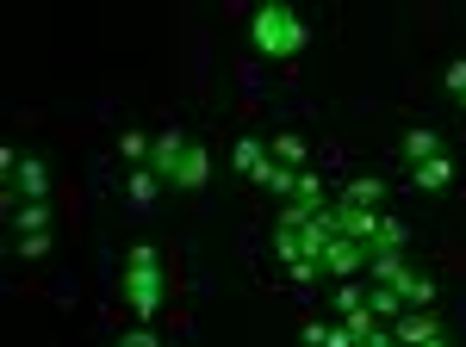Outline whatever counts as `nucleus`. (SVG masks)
I'll use <instances>...</instances> for the list:
<instances>
[{"label":"nucleus","instance_id":"nucleus-23","mask_svg":"<svg viewBox=\"0 0 466 347\" xmlns=\"http://www.w3.org/2000/svg\"><path fill=\"white\" fill-rule=\"evenodd\" d=\"M118 347H162V342H156V335H149L144 322H137V329H131V335H118Z\"/></svg>","mask_w":466,"mask_h":347},{"label":"nucleus","instance_id":"nucleus-9","mask_svg":"<svg viewBox=\"0 0 466 347\" xmlns=\"http://www.w3.org/2000/svg\"><path fill=\"white\" fill-rule=\"evenodd\" d=\"M13 230H19V236H44V230H50V205H44V199H25V205L13 199Z\"/></svg>","mask_w":466,"mask_h":347},{"label":"nucleus","instance_id":"nucleus-15","mask_svg":"<svg viewBox=\"0 0 466 347\" xmlns=\"http://www.w3.org/2000/svg\"><path fill=\"white\" fill-rule=\"evenodd\" d=\"M448 180H454V162H448V155H435V162L417 168V186H423V193H441Z\"/></svg>","mask_w":466,"mask_h":347},{"label":"nucleus","instance_id":"nucleus-2","mask_svg":"<svg viewBox=\"0 0 466 347\" xmlns=\"http://www.w3.org/2000/svg\"><path fill=\"white\" fill-rule=\"evenodd\" d=\"M249 37H255V50H261V56H299V50L311 44V25L299 19V6L268 0V6H255Z\"/></svg>","mask_w":466,"mask_h":347},{"label":"nucleus","instance_id":"nucleus-24","mask_svg":"<svg viewBox=\"0 0 466 347\" xmlns=\"http://www.w3.org/2000/svg\"><path fill=\"white\" fill-rule=\"evenodd\" d=\"M323 347H355V335H349V322H336V329H323Z\"/></svg>","mask_w":466,"mask_h":347},{"label":"nucleus","instance_id":"nucleus-20","mask_svg":"<svg viewBox=\"0 0 466 347\" xmlns=\"http://www.w3.org/2000/svg\"><path fill=\"white\" fill-rule=\"evenodd\" d=\"M441 81H448V94H461V100H466V56H454V63L441 69Z\"/></svg>","mask_w":466,"mask_h":347},{"label":"nucleus","instance_id":"nucleus-16","mask_svg":"<svg viewBox=\"0 0 466 347\" xmlns=\"http://www.w3.org/2000/svg\"><path fill=\"white\" fill-rule=\"evenodd\" d=\"M367 311L380 316V322H392V316H404V304H398L392 285H373V292H367Z\"/></svg>","mask_w":466,"mask_h":347},{"label":"nucleus","instance_id":"nucleus-8","mask_svg":"<svg viewBox=\"0 0 466 347\" xmlns=\"http://www.w3.org/2000/svg\"><path fill=\"white\" fill-rule=\"evenodd\" d=\"M268 155H274V162H280V168L305 174V162H311V143L299 137V131H280V137H274V149H268Z\"/></svg>","mask_w":466,"mask_h":347},{"label":"nucleus","instance_id":"nucleus-4","mask_svg":"<svg viewBox=\"0 0 466 347\" xmlns=\"http://www.w3.org/2000/svg\"><path fill=\"white\" fill-rule=\"evenodd\" d=\"M386 329L398 335V347H423V342L441 335V316H435V311H404V316H392Z\"/></svg>","mask_w":466,"mask_h":347},{"label":"nucleus","instance_id":"nucleus-22","mask_svg":"<svg viewBox=\"0 0 466 347\" xmlns=\"http://www.w3.org/2000/svg\"><path fill=\"white\" fill-rule=\"evenodd\" d=\"M355 347H398V335H392V329H386V322H380V329H373V335H360Z\"/></svg>","mask_w":466,"mask_h":347},{"label":"nucleus","instance_id":"nucleus-7","mask_svg":"<svg viewBox=\"0 0 466 347\" xmlns=\"http://www.w3.org/2000/svg\"><path fill=\"white\" fill-rule=\"evenodd\" d=\"M380 199H386V180L380 174H355L342 186V205H355V211H380Z\"/></svg>","mask_w":466,"mask_h":347},{"label":"nucleus","instance_id":"nucleus-13","mask_svg":"<svg viewBox=\"0 0 466 347\" xmlns=\"http://www.w3.org/2000/svg\"><path fill=\"white\" fill-rule=\"evenodd\" d=\"M125 193H131V205H156L162 174H156V168H131V186H125Z\"/></svg>","mask_w":466,"mask_h":347},{"label":"nucleus","instance_id":"nucleus-11","mask_svg":"<svg viewBox=\"0 0 466 347\" xmlns=\"http://www.w3.org/2000/svg\"><path fill=\"white\" fill-rule=\"evenodd\" d=\"M435 149H441V137H435L430 124H417V131L404 137V155H410V168H423V162H435Z\"/></svg>","mask_w":466,"mask_h":347},{"label":"nucleus","instance_id":"nucleus-19","mask_svg":"<svg viewBox=\"0 0 466 347\" xmlns=\"http://www.w3.org/2000/svg\"><path fill=\"white\" fill-rule=\"evenodd\" d=\"M292 199H299V205H323V180L305 168V174H299V186H292Z\"/></svg>","mask_w":466,"mask_h":347},{"label":"nucleus","instance_id":"nucleus-14","mask_svg":"<svg viewBox=\"0 0 466 347\" xmlns=\"http://www.w3.org/2000/svg\"><path fill=\"white\" fill-rule=\"evenodd\" d=\"M19 193H25V199H44V193H50V168L25 155V162H19Z\"/></svg>","mask_w":466,"mask_h":347},{"label":"nucleus","instance_id":"nucleus-12","mask_svg":"<svg viewBox=\"0 0 466 347\" xmlns=\"http://www.w3.org/2000/svg\"><path fill=\"white\" fill-rule=\"evenodd\" d=\"M230 162H237V168H243V174L255 180V174H261V162H268V143H261V137H237Z\"/></svg>","mask_w":466,"mask_h":347},{"label":"nucleus","instance_id":"nucleus-18","mask_svg":"<svg viewBox=\"0 0 466 347\" xmlns=\"http://www.w3.org/2000/svg\"><path fill=\"white\" fill-rule=\"evenodd\" d=\"M255 180H261L268 193H292V186H299V174L280 168V162H261V174H255Z\"/></svg>","mask_w":466,"mask_h":347},{"label":"nucleus","instance_id":"nucleus-21","mask_svg":"<svg viewBox=\"0 0 466 347\" xmlns=\"http://www.w3.org/2000/svg\"><path fill=\"white\" fill-rule=\"evenodd\" d=\"M19 254H25V261H44V254H50V230H44V236H19Z\"/></svg>","mask_w":466,"mask_h":347},{"label":"nucleus","instance_id":"nucleus-25","mask_svg":"<svg viewBox=\"0 0 466 347\" xmlns=\"http://www.w3.org/2000/svg\"><path fill=\"white\" fill-rule=\"evenodd\" d=\"M423 347H448V342H441V335H435V342H423Z\"/></svg>","mask_w":466,"mask_h":347},{"label":"nucleus","instance_id":"nucleus-10","mask_svg":"<svg viewBox=\"0 0 466 347\" xmlns=\"http://www.w3.org/2000/svg\"><path fill=\"white\" fill-rule=\"evenodd\" d=\"M206 174H212V149L193 143V149L180 155V168H175V186H206Z\"/></svg>","mask_w":466,"mask_h":347},{"label":"nucleus","instance_id":"nucleus-6","mask_svg":"<svg viewBox=\"0 0 466 347\" xmlns=\"http://www.w3.org/2000/svg\"><path fill=\"white\" fill-rule=\"evenodd\" d=\"M392 292H398V304H404V311H430V304H435V279L417 273V267H404V273L392 279Z\"/></svg>","mask_w":466,"mask_h":347},{"label":"nucleus","instance_id":"nucleus-3","mask_svg":"<svg viewBox=\"0 0 466 347\" xmlns=\"http://www.w3.org/2000/svg\"><path fill=\"white\" fill-rule=\"evenodd\" d=\"M367 261H373V254H367V243H355V236H336V243L318 254V273H329L336 285H342V279H360V273H367Z\"/></svg>","mask_w":466,"mask_h":347},{"label":"nucleus","instance_id":"nucleus-1","mask_svg":"<svg viewBox=\"0 0 466 347\" xmlns=\"http://www.w3.org/2000/svg\"><path fill=\"white\" fill-rule=\"evenodd\" d=\"M125 304H131V316H137V322H149V316L168 304V273H162V248L137 243L131 254H125Z\"/></svg>","mask_w":466,"mask_h":347},{"label":"nucleus","instance_id":"nucleus-17","mask_svg":"<svg viewBox=\"0 0 466 347\" xmlns=\"http://www.w3.org/2000/svg\"><path fill=\"white\" fill-rule=\"evenodd\" d=\"M149 149H156V137H144V131H125V137H118V155L137 162V168H149Z\"/></svg>","mask_w":466,"mask_h":347},{"label":"nucleus","instance_id":"nucleus-5","mask_svg":"<svg viewBox=\"0 0 466 347\" xmlns=\"http://www.w3.org/2000/svg\"><path fill=\"white\" fill-rule=\"evenodd\" d=\"M187 149H193V143L180 137L175 124H168V131H156V149H149V168H156L162 180H168V186H175V168H180V155H187Z\"/></svg>","mask_w":466,"mask_h":347}]
</instances>
